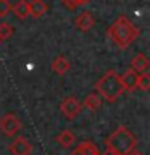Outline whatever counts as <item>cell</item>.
<instances>
[{
  "label": "cell",
  "instance_id": "obj_7",
  "mask_svg": "<svg viewBox=\"0 0 150 155\" xmlns=\"http://www.w3.org/2000/svg\"><path fill=\"white\" fill-rule=\"evenodd\" d=\"M94 23H95V19H94V16H92L90 12H82V13L77 15L76 19H74V26L79 29V31H82V32L89 31V29L94 26Z\"/></svg>",
  "mask_w": 150,
  "mask_h": 155
},
{
  "label": "cell",
  "instance_id": "obj_20",
  "mask_svg": "<svg viewBox=\"0 0 150 155\" xmlns=\"http://www.w3.org/2000/svg\"><path fill=\"white\" fill-rule=\"evenodd\" d=\"M100 155H116L113 150H110V149H106L105 152H100Z\"/></svg>",
  "mask_w": 150,
  "mask_h": 155
},
{
  "label": "cell",
  "instance_id": "obj_19",
  "mask_svg": "<svg viewBox=\"0 0 150 155\" xmlns=\"http://www.w3.org/2000/svg\"><path fill=\"white\" fill-rule=\"evenodd\" d=\"M61 2L65 3L70 10H74L76 7H79V5H86L87 2H90V0H61Z\"/></svg>",
  "mask_w": 150,
  "mask_h": 155
},
{
  "label": "cell",
  "instance_id": "obj_18",
  "mask_svg": "<svg viewBox=\"0 0 150 155\" xmlns=\"http://www.w3.org/2000/svg\"><path fill=\"white\" fill-rule=\"evenodd\" d=\"M10 12H11V5L8 0H0V18L8 16Z\"/></svg>",
  "mask_w": 150,
  "mask_h": 155
},
{
  "label": "cell",
  "instance_id": "obj_3",
  "mask_svg": "<svg viewBox=\"0 0 150 155\" xmlns=\"http://www.w3.org/2000/svg\"><path fill=\"white\" fill-rule=\"evenodd\" d=\"M95 91H99V94L108 102H116L124 92V87L121 84L119 74L115 70H108L99 81L95 82Z\"/></svg>",
  "mask_w": 150,
  "mask_h": 155
},
{
  "label": "cell",
  "instance_id": "obj_10",
  "mask_svg": "<svg viewBox=\"0 0 150 155\" xmlns=\"http://www.w3.org/2000/svg\"><path fill=\"white\" fill-rule=\"evenodd\" d=\"M70 68H71V63H70V60H68L65 55H58L55 60L52 61V70L58 76L66 74V73L70 71Z\"/></svg>",
  "mask_w": 150,
  "mask_h": 155
},
{
  "label": "cell",
  "instance_id": "obj_21",
  "mask_svg": "<svg viewBox=\"0 0 150 155\" xmlns=\"http://www.w3.org/2000/svg\"><path fill=\"white\" fill-rule=\"evenodd\" d=\"M128 155H144V153L140 152V150H135V149H134V150H131V152H129Z\"/></svg>",
  "mask_w": 150,
  "mask_h": 155
},
{
  "label": "cell",
  "instance_id": "obj_1",
  "mask_svg": "<svg viewBox=\"0 0 150 155\" xmlns=\"http://www.w3.org/2000/svg\"><path fill=\"white\" fill-rule=\"evenodd\" d=\"M106 36L118 48H128L139 37V29L128 16L121 15L110 24Z\"/></svg>",
  "mask_w": 150,
  "mask_h": 155
},
{
  "label": "cell",
  "instance_id": "obj_16",
  "mask_svg": "<svg viewBox=\"0 0 150 155\" xmlns=\"http://www.w3.org/2000/svg\"><path fill=\"white\" fill-rule=\"evenodd\" d=\"M137 89L147 92L150 89V74L148 73H140L137 76Z\"/></svg>",
  "mask_w": 150,
  "mask_h": 155
},
{
  "label": "cell",
  "instance_id": "obj_15",
  "mask_svg": "<svg viewBox=\"0 0 150 155\" xmlns=\"http://www.w3.org/2000/svg\"><path fill=\"white\" fill-rule=\"evenodd\" d=\"M57 140H58V144H60L61 147L68 149V147H71V145L76 142V137H74V134H73L71 131L65 129V131H61V133L57 136Z\"/></svg>",
  "mask_w": 150,
  "mask_h": 155
},
{
  "label": "cell",
  "instance_id": "obj_4",
  "mask_svg": "<svg viewBox=\"0 0 150 155\" xmlns=\"http://www.w3.org/2000/svg\"><path fill=\"white\" fill-rule=\"evenodd\" d=\"M21 128H23L21 121L15 113H7L0 118V131H2V134L8 136V137L16 136L21 131Z\"/></svg>",
  "mask_w": 150,
  "mask_h": 155
},
{
  "label": "cell",
  "instance_id": "obj_12",
  "mask_svg": "<svg viewBox=\"0 0 150 155\" xmlns=\"http://www.w3.org/2000/svg\"><path fill=\"white\" fill-rule=\"evenodd\" d=\"M70 155H100V150L94 142L86 140V142H81Z\"/></svg>",
  "mask_w": 150,
  "mask_h": 155
},
{
  "label": "cell",
  "instance_id": "obj_17",
  "mask_svg": "<svg viewBox=\"0 0 150 155\" xmlns=\"http://www.w3.org/2000/svg\"><path fill=\"white\" fill-rule=\"evenodd\" d=\"M13 36V26L10 23H0V42Z\"/></svg>",
  "mask_w": 150,
  "mask_h": 155
},
{
  "label": "cell",
  "instance_id": "obj_2",
  "mask_svg": "<svg viewBox=\"0 0 150 155\" xmlns=\"http://www.w3.org/2000/svg\"><path fill=\"white\" fill-rule=\"evenodd\" d=\"M106 149L113 150L116 155H128L131 150L135 149L137 139L126 126H118L105 140Z\"/></svg>",
  "mask_w": 150,
  "mask_h": 155
},
{
  "label": "cell",
  "instance_id": "obj_14",
  "mask_svg": "<svg viewBox=\"0 0 150 155\" xmlns=\"http://www.w3.org/2000/svg\"><path fill=\"white\" fill-rule=\"evenodd\" d=\"M82 105H84L87 110H90V111H97V110L102 107V99L95 94V92H92V94H89V95L84 99Z\"/></svg>",
  "mask_w": 150,
  "mask_h": 155
},
{
  "label": "cell",
  "instance_id": "obj_9",
  "mask_svg": "<svg viewBox=\"0 0 150 155\" xmlns=\"http://www.w3.org/2000/svg\"><path fill=\"white\" fill-rule=\"evenodd\" d=\"M148 66H150V60L144 55V53H137V55L131 60V70H134L137 74H140V73H147Z\"/></svg>",
  "mask_w": 150,
  "mask_h": 155
},
{
  "label": "cell",
  "instance_id": "obj_6",
  "mask_svg": "<svg viewBox=\"0 0 150 155\" xmlns=\"http://www.w3.org/2000/svg\"><path fill=\"white\" fill-rule=\"evenodd\" d=\"M10 152L11 155H29L32 152V145L26 137H16L10 144Z\"/></svg>",
  "mask_w": 150,
  "mask_h": 155
},
{
  "label": "cell",
  "instance_id": "obj_8",
  "mask_svg": "<svg viewBox=\"0 0 150 155\" xmlns=\"http://www.w3.org/2000/svg\"><path fill=\"white\" fill-rule=\"evenodd\" d=\"M137 73H135L134 70H129L128 71H124L123 74L119 76V79H121V84H123L124 87V91H129V92H132L134 89H137Z\"/></svg>",
  "mask_w": 150,
  "mask_h": 155
},
{
  "label": "cell",
  "instance_id": "obj_11",
  "mask_svg": "<svg viewBox=\"0 0 150 155\" xmlns=\"http://www.w3.org/2000/svg\"><path fill=\"white\" fill-rule=\"evenodd\" d=\"M47 12H48V7L44 0H31V2H29V16L39 19Z\"/></svg>",
  "mask_w": 150,
  "mask_h": 155
},
{
  "label": "cell",
  "instance_id": "obj_13",
  "mask_svg": "<svg viewBox=\"0 0 150 155\" xmlns=\"http://www.w3.org/2000/svg\"><path fill=\"white\" fill-rule=\"evenodd\" d=\"M11 12L18 19H26L29 16V2L28 0H18L11 7Z\"/></svg>",
  "mask_w": 150,
  "mask_h": 155
},
{
  "label": "cell",
  "instance_id": "obj_5",
  "mask_svg": "<svg viewBox=\"0 0 150 155\" xmlns=\"http://www.w3.org/2000/svg\"><path fill=\"white\" fill-rule=\"evenodd\" d=\"M60 110H61V113L65 115L68 120H73V118H76V116L81 113L82 104L76 99V97H66V99L61 100Z\"/></svg>",
  "mask_w": 150,
  "mask_h": 155
}]
</instances>
